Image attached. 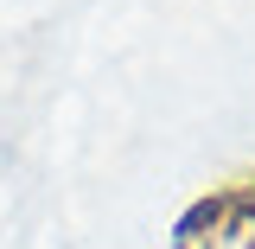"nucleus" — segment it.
Returning <instances> with one entry per match:
<instances>
[{
  "label": "nucleus",
  "mask_w": 255,
  "mask_h": 249,
  "mask_svg": "<svg viewBox=\"0 0 255 249\" xmlns=\"http://www.w3.org/2000/svg\"><path fill=\"white\" fill-rule=\"evenodd\" d=\"M166 249H255V179H230L191 198Z\"/></svg>",
  "instance_id": "f257e3e1"
}]
</instances>
